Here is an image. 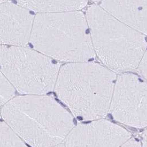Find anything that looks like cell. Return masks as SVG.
I'll use <instances>...</instances> for the list:
<instances>
[{
  "instance_id": "1",
  "label": "cell",
  "mask_w": 147,
  "mask_h": 147,
  "mask_svg": "<svg viewBox=\"0 0 147 147\" xmlns=\"http://www.w3.org/2000/svg\"><path fill=\"white\" fill-rule=\"evenodd\" d=\"M1 116L31 147L62 144L74 127L71 113L54 98L45 95L13 97L3 106Z\"/></svg>"
},
{
  "instance_id": "2",
  "label": "cell",
  "mask_w": 147,
  "mask_h": 147,
  "mask_svg": "<svg viewBox=\"0 0 147 147\" xmlns=\"http://www.w3.org/2000/svg\"><path fill=\"white\" fill-rule=\"evenodd\" d=\"M117 76L97 63H69L60 67L54 90L76 117L100 119L110 111Z\"/></svg>"
},
{
  "instance_id": "3",
  "label": "cell",
  "mask_w": 147,
  "mask_h": 147,
  "mask_svg": "<svg viewBox=\"0 0 147 147\" xmlns=\"http://www.w3.org/2000/svg\"><path fill=\"white\" fill-rule=\"evenodd\" d=\"M30 42L37 52L55 60L87 62L95 56L86 16L80 11L37 14Z\"/></svg>"
},
{
  "instance_id": "4",
  "label": "cell",
  "mask_w": 147,
  "mask_h": 147,
  "mask_svg": "<svg viewBox=\"0 0 147 147\" xmlns=\"http://www.w3.org/2000/svg\"><path fill=\"white\" fill-rule=\"evenodd\" d=\"M86 18L94 52L113 71L138 68L147 48L144 35L127 26L100 5L88 7Z\"/></svg>"
},
{
  "instance_id": "5",
  "label": "cell",
  "mask_w": 147,
  "mask_h": 147,
  "mask_svg": "<svg viewBox=\"0 0 147 147\" xmlns=\"http://www.w3.org/2000/svg\"><path fill=\"white\" fill-rule=\"evenodd\" d=\"M60 64L26 46L0 45V71L13 88L27 95L54 89Z\"/></svg>"
},
{
  "instance_id": "6",
  "label": "cell",
  "mask_w": 147,
  "mask_h": 147,
  "mask_svg": "<svg viewBox=\"0 0 147 147\" xmlns=\"http://www.w3.org/2000/svg\"><path fill=\"white\" fill-rule=\"evenodd\" d=\"M115 119L135 128L147 126V81L131 73L117 76L109 111Z\"/></svg>"
},
{
  "instance_id": "7",
  "label": "cell",
  "mask_w": 147,
  "mask_h": 147,
  "mask_svg": "<svg viewBox=\"0 0 147 147\" xmlns=\"http://www.w3.org/2000/svg\"><path fill=\"white\" fill-rule=\"evenodd\" d=\"M130 138L123 127L100 119L74 127L63 144L65 147H120Z\"/></svg>"
},
{
  "instance_id": "8",
  "label": "cell",
  "mask_w": 147,
  "mask_h": 147,
  "mask_svg": "<svg viewBox=\"0 0 147 147\" xmlns=\"http://www.w3.org/2000/svg\"><path fill=\"white\" fill-rule=\"evenodd\" d=\"M34 17L16 3L0 4V45L26 46L30 42Z\"/></svg>"
},
{
  "instance_id": "9",
  "label": "cell",
  "mask_w": 147,
  "mask_h": 147,
  "mask_svg": "<svg viewBox=\"0 0 147 147\" xmlns=\"http://www.w3.org/2000/svg\"><path fill=\"white\" fill-rule=\"evenodd\" d=\"M99 5L127 26L147 35V1H103Z\"/></svg>"
},
{
  "instance_id": "10",
  "label": "cell",
  "mask_w": 147,
  "mask_h": 147,
  "mask_svg": "<svg viewBox=\"0 0 147 147\" xmlns=\"http://www.w3.org/2000/svg\"><path fill=\"white\" fill-rule=\"evenodd\" d=\"M16 3L30 12L38 14H51L80 11L86 1H17Z\"/></svg>"
},
{
  "instance_id": "11",
  "label": "cell",
  "mask_w": 147,
  "mask_h": 147,
  "mask_svg": "<svg viewBox=\"0 0 147 147\" xmlns=\"http://www.w3.org/2000/svg\"><path fill=\"white\" fill-rule=\"evenodd\" d=\"M0 147H28L3 121H0Z\"/></svg>"
},
{
  "instance_id": "12",
  "label": "cell",
  "mask_w": 147,
  "mask_h": 147,
  "mask_svg": "<svg viewBox=\"0 0 147 147\" xmlns=\"http://www.w3.org/2000/svg\"><path fill=\"white\" fill-rule=\"evenodd\" d=\"M15 89L0 71V106L14 97Z\"/></svg>"
},
{
  "instance_id": "13",
  "label": "cell",
  "mask_w": 147,
  "mask_h": 147,
  "mask_svg": "<svg viewBox=\"0 0 147 147\" xmlns=\"http://www.w3.org/2000/svg\"><path fill=\"white\" fill-rule=\"evenodd\" d=\"M140 75L147 81V48L138 67Z\"/></svg>"
},
{
  "instance_id": "14",
  "label": "cell",
  "mask_w": 147,
  "mask_h": 147,
  "mask_svg": "<svg viewBox=\"0 0 147 147\" xmlns=\"http://www.w3.org/2000/svg\"><path fill=\"white\" fill-rule=\"evenodd\" d=\"M120 147H141L138 142L134 139H130Z\"/></svg>"
},
{
  "instance_id": "15",
  "label": "cell",
  "mask_w": 147,
  "mask_h": 147,
  "mask_svg": "<svg viewBox=\"0 0 147 147\" xmlns=\"http://www.w3.org/2000/svg\"><path fill=\"white\" fill-rule=\"evenodd\" d=\"M147 147V129L146 130L142 135V147Z\"/></svg>"
},
{
  "instance_id": "16",
  "label": "cell",
  "mask_w": 147,
  "mask_h": 147,
  "mask_svg": "<svg viewBox=\"0 0 147 147\" xmlns=\"http://www.w3.org/2000/svg\"><path fill=\"white\" fill-rule=\"evenodd\" d=\"M52 147H65V146H64V144L62 143V144H59V145H57V146H55Z\"/></svg>"
},
{
  "instance_id": "17",
  "label": "cell",
  "mask_w": 147,
  "mask_h": 147,
  "mask_svg": "<svg viewBox=\"0 0 147 147\" xmlns=\"http://www.w3.org/2000/svg\"><path fill=\"white\" fill-rule=\"evenodd\" d=\"M5 1H0V4L2 3H3V2H5Z\"/></svg>"
},
{
  "instance_id": "18",
  "label": "cell",
  "mask_w": 147,
  "mask_h": 147,
  "mask_svg": "<svg viewBox=\"0 0 147 147\" xmlns=\"http://www.w3.org/2000/svg\"><path fill=\"white\" fill-rule=\"evenodd\" d=\"M0 116H1V111H0Z\"/></svg>"
}]
</instances>
